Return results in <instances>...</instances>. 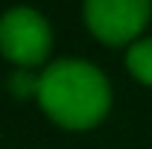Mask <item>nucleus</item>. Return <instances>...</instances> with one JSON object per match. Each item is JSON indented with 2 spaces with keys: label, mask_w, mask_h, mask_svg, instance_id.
<instances>
[{
  "label": "nucleus",
  "mask_w": 152,
  "mask_h": 149,
  "mask_svg": "<svg viewBox=\"0 0 152 149\" xmlns=\"http://www.w3.org/2000/svg\"><path fill=\"white\" fill-rule=\"evenodd\" d=\"M126 64H129V70H132L134 79H140L143 85H152V38L134 41L132 47H129Z\"/></svg>",
  "instance_id": "20e7f679"
},
{
  "label": "nucleus",
  "mask_w": 152,
  "mask_h": 149,
  "mask_svg": "<svg viewBox=\"0 0 152 149\" xmlns=\"http://www.w3.org/2000/svg\"><path fill=\"white\" fill-rule=\"evenodd\" d=\"M9 88H12L15 96H29V93H38V79L29 73V70H23V67H20L18 73L9 79Z\"/></svg>",
  "instance_id": "39448f33"
},
{
  "label": "nucleus",
  "mask_w": 152,
  "mask_h": 149,
  "mask_svg": "<svg viewBox=\"0 0 152 149\" xmlns=\"http://www.w3.org/2000/svg\"><path fill=\"white\" fill-rule=\"evenodd\" d=\"M0 53L29 70L50 53V26L35 9H12L0 20Z\"/></svg>",
  "instance_id": "f03ea898"
},
{
  "label": "nucleus",
  "mask_w": 152,
  "mask_h": 149,
  "mask_svg": "<svg viewBox=\"0 0 152 149\" xmlns=\"http://www.w3.org/2000/svg\"><path fill=\"white\" fill-rule=\"evenodd\" d=\"M38 102L58 126L91 129L105 117L111 91L94 64L64 58L38 76Z\"/></svg>",
  "instance_id": "f257e3e1"
},
{
  "label": "nucleus",
  "mask_w": 152,
  "mask_h": 149,
  "mask_svg": "<svg viewBox=\"0 0 152 149\" xmlns=\"http://www.w3.org/2000/svg\"><path fill=\"white\" fill-rule=\"evenodd\" d=\"M85 20L99 41L126 44L149 20V0H85Z\"/></svg>",
  "instance_id": "7ed1b4c3"
}]
</instances>
